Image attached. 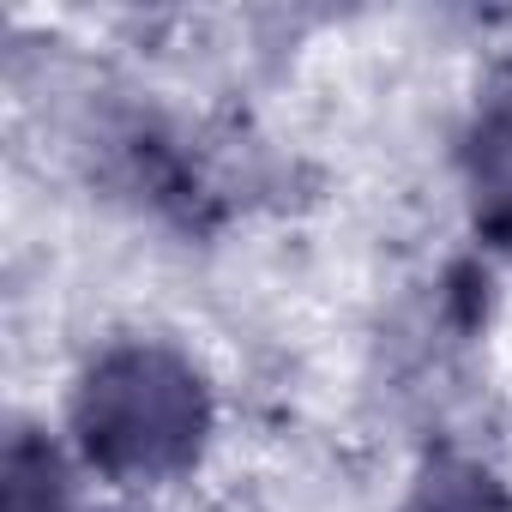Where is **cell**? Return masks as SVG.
I'll return each mask as SVG.
<instances>
[{
    "label": "cell",
    "instance_id": "obj_2",
    "mask_svg": "<svg viewBox=\"0 0 512 512\" xmlns=\"http://www.w3.org/2000/svg\"><path fill=\"white\" fill-rule=\"evenodd\" d=\"M470 199H476V223L512 253V79L482 103L476 127H470Z\"/></svg>",
    "mask_w": 512,
    "mask_h": 512
},
{
    "label": "cell",
    "instance_id": "obj_1",
    "mask_svg": "<svg viewBox=\"0 0 512 512\" xmlns=\"http://www.w3.org/2000/svg\"><path fill=\"white\" fill-rule=\"evenodd\" d=\"M73 428L85 458L109 476H175L199 458L205 386L181 356L157 344L109 350L79 386Z\"/></svg>",
    "mask_w": 512,
    "mask_h": 512
}]
</instances>
